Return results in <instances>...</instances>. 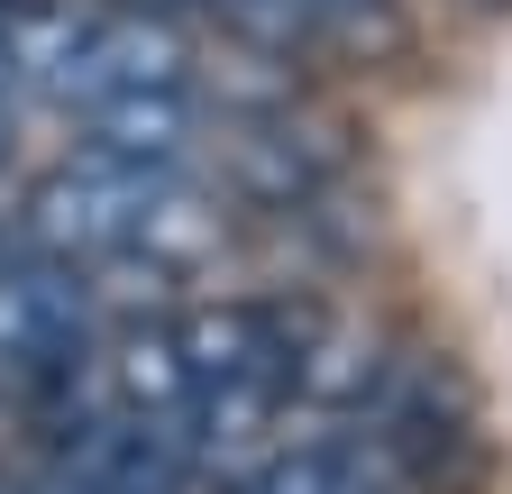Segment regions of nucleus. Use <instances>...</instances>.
Returning <instances> with one entry per match:
<instances>
[{
    "label": "nucleus",
    "instance_id": "obj_1",
    "mask_svg": "<svg viewBox=\"0 0 512 494\" xmlns=\"http://www.w3.org/2000/svg\"><path fill=\"white\" fill-rule=\"evenodd\" d=\"M0 28H10L19 83H37L74 119L192 92V37L147 0H37V10L0 19Z\"/></svg>",
    "mask_w": 512,
    "mask_h": 494
},
{
    "label": "nucleus",
    "instance_id": "obj_2",
    "mask_svg": "<svg viewBox=\"0 0 512 494\" xmlns=\"http://www.w3.org/2000/svg\"><path fill=\"white\" fill-rule=\"evenodd\" d=\"M92 366V275L10 247L0 257V385L55 394Z\"/></svg>",
    "mask_w": 512,
    "mask_h": 494
},
{
    "label": "nucleus",
    "instance_id": "obj_3",
    "mask_svg": "<svg viewBox=\"0 0 512 494\" xmlns=\"http://www.w3.org/2000/svg\"><path fill=\"white\" fill-rule=\"evenodd\" d=\"M183 10L220 19L229 37L266 46V55H320V46L394 37V0H183Z\"/></svg>",
    "mask_w": 512,
    "mask_h": 494
},
{
    "label": "nucleus",
    "instance_id": "obj_4",
    "mask_svg": "<svg viewBox=\"0 0 512 494\" xmlns=\"http://www.w3.org/2000/svg\"><path fill=\"white\" fill-rule=\"evenodd\" d=\"M229 494H421V485H403L357 430H320V440H275L247 476H229Z\"/></svg>",
    "mask_w": 512,
    "mask_h": 494
},
{
    "label": "nucleus",
    "instance_id": "obj_5",
    "mask_svg": "<svg viewBox=\"0 0 512 494\" xmlns=\"http://www.w3.org/2000/svg\"><path fill=\"white\" fill-rule=\"evenodd\" d=\"M19 83V55H10V28H0V92Z\"/></svg>",
    "mask_w": 512,
    "mask_h": 494
},
{
    "label": "nucleus",
    "instance_id": "obj_6",
    "mask_svg": "<svg viewBox=\"0 0 512 494\" xmlns=\"http://www.w3.org/2000/svg\"><path fill=\"white\" fill-rule=\"evenodd\" d=\"M0 156H10V110H0Z\"/></svg>",
    "mask_w": 512,
    "mask_h": 494
},
{
    "label": "nucleus",
    "instance_id": "obj_7",
    "mask_svg": "<svg viewBox=\"0 0 512 494\" xmlns=\"http://www.w3.org/2000/svg\"><path fill=\"white\" fill-rule=\"evenodd\" d=\"M476 10H503V0H476Z\"/></svg>",
    "mask_w": 512,
    "mask_h": 494
}]
</instances>
